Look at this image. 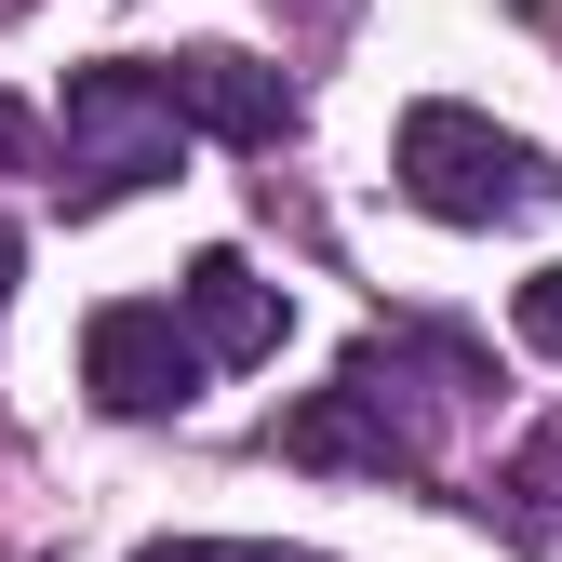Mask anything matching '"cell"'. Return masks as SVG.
<instances>
[{"label":"cell","mask_w":562,"mask_h":562,"mask_svg":"<svg viewBox=\"0 0 562 562\" xmlns=\"http://www.w3.org/2000/svg\"><path fill=\"white\" fill-rule=\"evenodd\" d=\"M14 161H27V108L0 94V175H14Z\"/></svg>","instance_id":"9c48e42d"},{"label":"cell","mask_w":562,"mask_h":562,"mask_svg":"<svg viewBox=\"0 0 562 562\" xmlns=\"http://www.w3.org/2000/svg\"><path fill=\"white\" fill-rule=\"evenodd\" d=\"M175 148H188V121L161 108L148 67H81L67 81V201L148 188V175H175Z\"/></svg>","instance_id":"7a4b0ae2"},{"label":"cell","mask_w":562,"mask_h":562,"mask_svg":"<svg viewBox=\"0 0 562 562\" xmlns=\"http://www.w3.org/2000/svg\"><path fill=\"white\" fill-rule=\"evenodd\" d=\"M496 496H509V536L522 549H562V429H536V456L496 469Z\"/></svg>","instance_id":"8992f818"},{"label":"cell","mask_w":562,"mask_h":562,"mask_svg":"<svg viewBox=\"0 0 562 562\" xmlns=\"http://www.w3.org/2000/svg\"><path fill=\"white\" fill-rule=\"evenodd\" d=\"M281 322H295L281 281H255L241 255H201V268H188V348H201V362H268Z\"/></svg>","instance_id":"5b68a950"},{"label":"cell","mask_w":562,"mask_h":562,"mask_svg":"<svg viewBox=\"0 0 562 562\" xmlns=\"http://www.w3.org/2000/svg\"><path fill=\"white\" fill-rule=\"evenodd\" d=\"M509 322H522V348H549V362H562V268L522 281V308H509Z\"/></svg>","instance_id":"52a82bcc"},{"label":"cell","mask_w":562,"mask_h":562,"mask_svg":"<svg viewBox=\"0 0 562 562\" xmlns=\"http://www.w3.org/2000/svg\"><path fill=\"white\" fill-rule=\"evenodd\" d=\"M81 389H94L108 415H175V402H201V348H188L175 308L121 295V308L81 322Z\"/></svg>","instance_id":"3957f363"},{"label":"cell","mask_w":562,"mask_h":562,"mask_svg":"<svg viewBox=\"0 0 562 562\" xmlns=\"http://www.w3.org/2000/svg\"><path fill=\"white\" fill-rule=\"evenodd\" d=\"M134 562H322V549H201V536H161V549H134Z\"/></svg>","instance_id":"ba28073f"},{"label":"cell","mask_w":562,"mask_h":562,"mask_svg":"<svg viewBox=\"0 0 562 562\" xmlns=\"http://www.w3.org/2000/svg\"><path fill=\"white\" fill-rule=\"evenodd\" d=\"M148 81H161V108H175V121L228 134V148H281V121H295L281 67H255V54H175V67H148Z\"/></svg>","instance_id":"277c9868"},{"label":"cell","mask_w":562,"mask_h":562,"mask_svg":"<svg viewBox=\"0 0 562 562\" xmlns=\"http://www.w3.org/2000/svg\"><path fill=\"white\" fill-rule=\"evenodd\" d=\"M0 295H14V228H0Z\"/></svg>","instance_id":"30bf717a"},{"label":"cell","mask_w":562,"mask_h":562,"mask_svg":"<svg viewBox=\"0 0 562 562\" xmlns=\"http://www.w3.org/2000/svg\"><path fill=\"white\" fill-rule=\"evenodd\" d=\"M402 188H415V215H442V228H509V215H549L562 175L522 134H496L482 108H415L402 121Z\"/></svg>","instance_id":"6da1fadb"}]
</instances>
